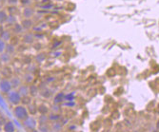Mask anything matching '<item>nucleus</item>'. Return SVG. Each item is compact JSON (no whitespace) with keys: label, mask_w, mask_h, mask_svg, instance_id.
<instances>
[{"label":"nucleus","mask_w":159,"mask_h":132,"mask_svg":"<svg viewBox=\"0 0 159 132\" xmlns=\"http://www.w3.org/2000/svg\"><path fill=\"white\" fill-rule=\"evenodd\" d=\"M13 115H14V117H16L17 120L24 121L27 118V117L29 116V111H28L26 107H24L22 105H17V106H14Z\"/></svg>","instance_id":"f257e3e1"},{"label":"nucleus","mask_w":159,"mask_h":132,"mask_svg":"<svg viewBox=\"0 0 159 132\" xmlns=\"http://www.w3.org/2000/svg\"><path fill=\"white\" fill-rule=\"evenodd\" d=\"M7 100H8V102L10 103L11 105L17 106L21 103L22 97L20 96V94H19V92L17 90H11L9 93H7Z\"/></svg>","instance_id":"f03ea898"},{"label":"nucleus","mask_w":159,"mask_h":132,"mask_svg":"<svg viewBox=\"0 0 159 132\" xmlns=\"http://www.w3.org/2000/svg\"><path fill=\"white\" fill-rule=\"evenodd\" d=\"M22 124H23L24 128L27 131H29V132L32 131V130L36 129V127H37V121H36V119L34 118V116H30V115H29L24 121H22Z\"/></svg>","instance_id":"7ed1b4c3"},{"label":"nucleus","mask_w":159,"mask_h":132,"mask_svg":"<svg viewBox=\"0 0 159 132\" xmlns=\"http://www.w3.org/2000/svg\"><path fill=\"white\" fill-rule=\"evenodd\" d=\"M0 90L2 93H9L11 90V82L7 79H2L0 81Z\"/></svg>","instance_id":"20e7f679"},{"label":"nucleus","mask_w":159,"mask_h":132,"mask_svg":"<svg viewBox=\"0 0 159 132\" xmlns=\"http://www.w3.org/2000/svg\"><path fill=\"white\" fill-rule=\"evenodd\" d=\"M3 131L4 132H16V125H14L11 121H7L3 125Z\"/></svg>","instance_id":"39448f33"},{"label":"nucleus","mask_w":159,"mask_h":132,"mask_svg":"<svg viewBox=\"0 0 159 132\" xmlns=\"http://www.w3.org/2000/svg\"><path fill=\"white\" fill-rule=\"evenodd\" d=\"M20 94V96L22 98H25V97H28V94L30 93L29 92V87L27 86H19V90H17Z\"/></svg>","instance_id":"423d86ee"},{"label":"nucleus","mask_w":159,"mask_h":132,"mask_svg":"<svg viewBox=\"0 0 159 132\" xmlns=\"http://www.w3.org/2000/svg\"><path fill=\"white\" fill-rule=\"evenodd\" d=\"M10 82H11V89H16V87H19L20 86L21 81L17 77H13Z\"/></svg>","instance_id":"0eeeda50"},{"label":"nucleus","mask_w":159,"mask_h":132,"mask_svg":"<svg viewBox=\"0 0 159 132\" xmlns=\"http://www.w3.org/2000/svg\"><path fill=\"white\" fill-rule=\"evenodd\" d=\"M37 111L40 112L41 114H45L47 115V113L49 112V108L45 105H40L38 108H37Z\"/></svg>","instance_id":"6e6552de"},{"label":"nucleus","mask_w":159,"mask_h":132,"mask_svg":"<svg viewBox=\"0 0 159 132\" xmlns=\"http://www.w3.org/2000/svg\"><path fill=\"white\" fill-rule=\"evenodd\" d=\"M61 128H62V125H61L60 123H58V121H56V122L52 123V129L53 131H59V130H61Z\"/></svg>","instance_id":"1a4fd4ad"},{"label":"nucleus","mask_w":159,"mask_h":132,"mask_svg":"<svg viewBox=\"0 0 159 132\" xmlns=\"http://www.w3.org/2000/svg\"><path fill=\"white\" fill-rule=\"evenodd\" d=\"M48 122H49V117L47 115H45V114H41V116H40V121H39L40 125H45Z\"/></svg>","instance_id":"9d476101"},{"label":"nucleus","mask_w":159,"mask_h":132,"mask_svg":"<svg viewBox=\"0 0 159 132\" xmlns=\"http://www.w3.org/2000/svg\"><path fill=\"white\" fill-rule=\"evenodd\" d=\"M65 99V97H64V94L63 93H59V94H57L56 96H55V98H54V103H58V104H60V103L63 101Z\"/></svg>","instance_id":"9b49d317"},{"label":"nucleus","mask_w":159,"mask_h":132,"mask_svg":"<svg viewBox=\"0 0 159 132\" xmlns=\"http://www.w3.org/2000/svg\"><path fill=\"white\" fill-rule=\"evenodd\" d=\"M37 87L35 86H31L30 87H29V92H30V94L32 96H35L37 94Z\"/></svg>","instance_id":"f8f14e48"},{"label":"nucleus","mask_w":159,"mask_h":132,"mask_svg":"<svg viewBox=\"0 0 159 132\" xmlns=\"http://www.w3.org/2000/svg\"><path fill=\"white\" fill-rule=\"evenodd\" d=\"M6 50V43L3 39H0V54L3 53Z\"/></svg>","instance_id":"ddd939ff"},{"label":"nucleus","mask_w":159,"mask_h":132,"mask_svg":"<svg viewBox=\"0 0 159 132\" xmlns=\"http://www.w3.org/2000/svg\"><path fill=\"white\" fill-rule=\"evenodd\" d=\"M40 132H50V128L48 127L47 124L40 125Z\"/></svg>","instance_id":"4468645a"},{"label":"nucleus","mask_w":159,"mask_h":132,"mask_svg":"<svg viewBox=\"0 0 159 132\" xmlns=\"http://www.w3.org/2000/svg\"><path fill=\"white\" fill-rule=\"evenodd\" d=\"M6 20V14L2 11H0V23H2Z\"/></svg>","instance_id":"2eb2a0df"},{"label":"nucleus","mask_w":159,"mask_h":132,"mask_svg":"<svg viewBox=\"0 0 159 132\" xmlns=\"http://www.w3.org/2000/svg\"><path fill=\"white\" fill-rule=\"evenodd\" d=\"M30 132H40V131L37 130V129H34V130H32V131H30Z\"/></svg>","instance_id":"dca6fc26"},{"label":"nucleus","mask_w":159,"mask_h":132,"mask_svg":"<svg viewBox=\"0 0 159 132\" xmlns=\"http://www.w3.org/2000/svg\"><path fill=\"white\" fill-rule=\"evenodd\" d=\"M134 132H137V131H134Z\"/></svg>","instance_id":"f3484780"},{"label":"nucleus","mask_w":159,"mask_h":132,"mask_svg":"<svg viewBox=\"0 0 159 132\" xmlns=\"http://www.w3.org/2000/svg\"><path fill=\"white\" fill-rule=\"evenodd\" d=\"M16 132H18V131H16Z\"/></svg>","instance_id":"a211bd4d"}]
</instances>
